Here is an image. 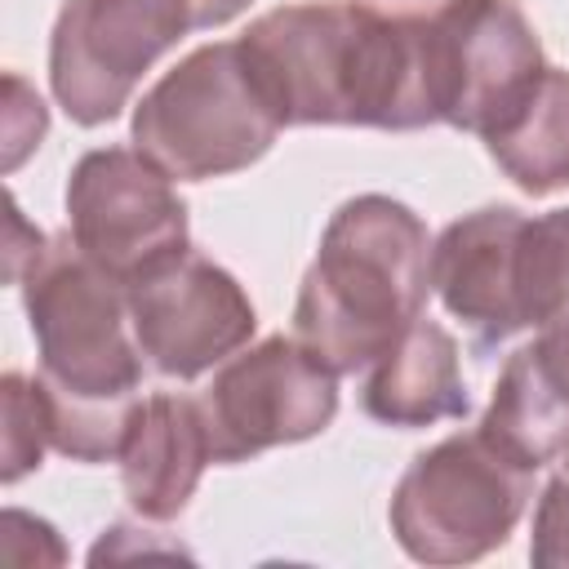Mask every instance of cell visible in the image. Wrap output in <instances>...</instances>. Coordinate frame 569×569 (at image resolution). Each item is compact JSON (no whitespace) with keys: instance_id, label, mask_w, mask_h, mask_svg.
Segmentation results:
<instances>
[{"instance_id":"cell-8","label":"cell","mask_w":569,"mask_h":569,"mask_svg":"<svg viewBox=\"0 0 569 569\" xmlns=\"http://www.w3.org/2000/svg\"><path fill=\"white\" fill-rule=\"evenodd\" d=\"M67 231L120 284L191 249L187 204L173 178L138 147H98L71 164Z\"/></svg>"},{"instance_id":"cell-11","label":"cell","mask_w":569,"mask_h":569,"mask_svg":"<svg viewBox=\"0 0 569 569\" xmlns=\"http://www.w3.org/2000/svg\"><path fill=\"white\" fill-rule=\"evenodd\" d=\"M525 231L529 213L516 204H485L453 218L431 240V289L445 311L462 320L476 351H493L529 329Z\"/></svg>"},{"instance_id":"cell-6","label":"cell","mask_w":569,"mask_h":569,"mask_svg":"<svg viewBox=\"0 0 569 569\" xmlns=\"http://www.w3.org/2000/svg\"><path fill=\"white\" fill-rule=\"evenodd\" d=\"M196 405L213 462H249L320 436L338 413V373L307 342L271 333L227 356Z\"/></svg>"},{"instance_id":"cell-21","label":"cell","mask_w":569,"mask_h":569,"mask_svg":"<svg viewBox=\"0 0 569 569\" xmlns=\"http://www.w3.org/2000/svg\"><path fill=\"white\" fill-rule=\"evenodd\" d=\"M565 449H569V445H565Z\"/></svg>"},{"instance_id":"cell-4","label":"cell","mask_w":569,"mask_h":569,"mask_svg":"<svg viewBox=\"0 0 569 569\" xmlns=\"http://www.w3.org/2000/svg\"><path fill=\"white\" fill-rule=\"evenodd\" d=\"M240 40H209L178 58L133 107V147L178 182L249 169L280 138Z\"/></svg>"},{"instance_id":"cell-12","label":"cell","mask_w":569,"mask_h":569,"mask_svg":"<svg viewBox=\"0 0 569 569\" xmlns=\"http://www.w3.org/2000/svg\"><path fill=\"white\" fill-rule=\"evenodd\" d=\"M120 485L142 520H173L187 511L209 453V431L191 396L151 391L138 400L120 440Z\"/></svg>"},{"instance_id":"cell-9","label":"cell","mask_w":569,"mask_h":569,"mask_svg":"<svg viewBox=\"0 0 569 569\" xmlns=\"http://www.w3.org/2000/svg\"><path fill=\"white\" fill-rule=\"evenodd\" d=\"M124 293L133 338L160 378H200L204 369L249 347L258 329V311L244 284L196 249L138 276L124 284Z\"/></svg>"},{"instance_id":"cell-15","label":"cell","mask_w":569,"mask_h":569,"mask_svg":"<svg viewBox=\"0 0 569 569\" xmlns=\"http://www.w3.org/2000/svg\"><path fill=\"white\" fill-rule=\"evenodd\" d=\"M480 142L525 196L569 187V67H542L529 93Z\"/></svg>"},{"instance_id":"cell-2","label":"cell","mask_w":569,"mask_h":569,"mask_svg":"<svg viewBox=\"0 0 569 569\" xmlns=\"http://www.w3.org/2000/svg\"><path fill=\"white\" fill-rule=\"evenodd\" d=\"M22 289L36 338V382L49 409V440L71 462L120 453L124 427L142 400V347L129 320L124 284L102 271L71 231L40 236L4 271Z\"/></svg>"},{"instance_id":"cell-20","label":"cell","mask_w":569,"mask_h":569,"mask_svg":"<svg viewBox=\"0 0 569 569\" xmlns=\"http://www.w3.org/2000/svg\"><path fill=\"white\" fill-rule=\"evenodd\" d=\"M178 4H182V13H187L191 31H213V27L231 22L236 13H244L253 0H178Z\"/></svg>"},{"instance_id":"cell-3","label":"cell","mask_w":569,"mask_h":569,"mask_svg":"<svg viewBox=\"0 0 569 569\" xmlns=\"http://www.w3.org/2000/svg\"><path fill=\"white\" fill-rule=\"evenodd\" d=\"M431 293L427 222L382 191L351 196L320 231V249L298 284L293 338L333 373L369 369Z\"/></svg>"},{"instance_id":"cell-7","label":"cell","mask_w":569,"mask_h":569,"mask_svg":"<svg viewBox=\"0 0 569 569\" xmlns=\"http://www.w3.org/2000/svg\"><path fill=\"white\" fill-rule=\"evenodd\" d=\"M182 36L191 22L178 0H67L49 36V89L76 124L98 129Z\"/></svg>"},{"instance_id":"cell-13","label":"cell","mask_w":569,"mask_h":569,"mask_svg":"<svg viewBox=\"0 0 569 569\" xmlns=\"http://www.w3.org/2000/svg\"><path fill=\"white\" fill-rule=\"evenodd\" d=\"M360 405L382 427H431L471 409L458 342L440 320H413L373 365Z\"/></svg>"},{"instance_id":"cell-18","label":"cell","mask_w":569,"mask_h":569,"mask_svg":"<svg viewBox=\"0 0 569 569\" xmlns=\"http://www.w3.org/2000/svg\"><path fill=\"white\" fill-rule=\"evenodd\" d=\"M529 560L538 569L569 565V449L560 453V471L547 480L538 507H533V538Z\"/></svg>"},{"instance_id":"cell-16","label":"cell","mask_w":569,"mask_h":569,"mask_svg":"<svg viewBox=\"0 0 569 569\" xmlns=\"http://www.w3.org/2000/svg\"><path fill=\"white\" fill-rule=\"evenodd\" d=\"M525 316L533 342L569 378V209L529 218L525 231Z\"/></svg>"},{"instance_id":"cell-10","label":"cell","mask_w":569,"mask_h":569,"mask_svg":"<svg viewBox=\"0 0 569 569\" xmlns=\"http://www.w3.org/2000/svg\"><path fill=\"white\" fill-rule=\"evenodd\" d=\"M440 124L485 138L542 76V40L516 0H476L427 31Z\"/></svg>"},{"instance_id":"cell-14","label":"cell","mask_w":569,"mask_h":569,"mask_svg":"<svg viewBox=\"0 0 569 569\" xmlns=\"http://www.w3.org/2000/svg\"><path fill=\"white\" fill-rule=\"evenodd\" d=\"M476 431L533 476L565 453V445H569V378L542 356L538 342H525L507 356Z\"/></svg>"},{"instance_id":"cell-5","label":"cell","mask_w":569,"mask_h":569,"mask_svg":"<svg viewBox=\"0 0 569 569\" xmlns=\"http://www.w3.org/2000/svg\"><path fill=\"white\" fill-rule=\"evenodd\" d=\"M533 498V471L493 449L476 427L413 453L387 520L418 565H471L498 551Z\"/></svg>"},{"instance_id":"cell-19","label":"cell","mask_w":569,"mask_h":569,"mask_svg":"<svg viewBox=\"0 0 569 569\" xmlns=\"http://www.w3.org/2000/svg\"><path fill=\"white\" fill-rule=\"evenodd\" d=\"M356 4H365L369 13H378V18L396 22V27L431 31V27H440L445 18L462 13V9L476 4V0H356Z\"/></svg>"},{"instance_id":"cell-1","label":"cell","mask_w":569,"mask_h":569,"mask_svg":"<svg viewBox=\"0 0 569 569\" xmlns=\"http://www.w3.org/2000/svg\"><path fill=\"white\" fill-rule=\"evenodd\" d=\"M236 40L284 129L351 124L409 133L440 124L427 31L396 27L356 0L280 4Z\"/></svg>"},{"instance_id":"cell-17","label":"cell","mask_w":569,"mask_h":569,"mask_svg":"<svg viewBox=\"0 0 569 569\" xmlns=\"http://www.w3.org/2000/svg\"><path fill=\"white\" fill-rule=\"evenodd\" d=\"M0 396H4V485H18L31 467H40L44 449H53L49 440V409L40 396V382L9 369L0 378Z\"/></svg>"}]
</instances>
